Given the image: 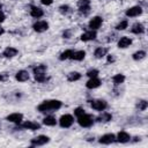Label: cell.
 Instances as JSON below:
<instances>
[{"instance_id": "6da1fadb", "label": "cell", "mask_w": 148, "mask_h": 148, "mask_svg": "<svg viewBox=\"0 0 148 148\" xmlns=\"http://www.w3.org/2000/svg\"><path fill=\"white\" fill-rule=\"evenodd\" d=\"M62 106V102L59 99H45L37 106V111L40 113H49L59 110Z\"/></svg>"}, {"instance_id": "7a4b0ae2", "label": "cell", "mask_w": 148, "mask_h": 148, "mask_svg": "<svg viewBox=\"0 0 148 148\" xmlns=\"http://www.w3.org/2000/svg\"><path fill=\"white\" fill-rule=\"evenodd\" d=\"M76 121H77V124H79L81 127L88 128V127H91V126L94 125L95 118H94L91 114L84 112V113H82V114H80V116L76 117Z\"/></svg>"}, {"instance_id": "3957f363", "label": "cell", "mask_w": 148, "mask_h": 148, "mask_svg": "<svg viewBox=\"0 0 148 148\" xmlns=\"http://www.w3.org/2000/svg\"><path fill=\"white\" fill-rule=\"evenodd\" d=\"M89 104H90V108L95 111H104L106 110L108 108V102L105 99H101V98H97V99H92V101H89Z\"/></svg>"}, {"instance_id": "277c9868", "label": "cell", "mask_w": 148, "mask_h": 148, "mask_svg": "<svg viewBox=\"0 0 148 148\" xmlns=\"http://www.w3.org/2000/svg\"><path fill=\"white\" fill-rule=\"evenodd\" d=\"M79 13L83 16H87L91 10V2L90 0H79L77 1Z\"/></svg>"}, {"instance_id": "5b68a950", "label": "cell", "mask_w": 148, "mask_h": 148, "mask_svg": "<svg viewBox=\"0 0 148 148\" xmlns=\"http://www.w3.org/2000/svg\"><path fill=\"white\" fill-rule=\"evenodd\" d=\"M58 123H59L60 127H62V128H68V127H71V126L74 124V117H73L72 114H69V113H65V114H62V116L59 118Z\"/></svg>"}, {"instance_id": "8992f818", "label": "cell", "mask_w": 148, "mask_h": 148, "mask_svg": "<svg viewBox=\"0 0 148 148\" xmlns=\"http://www.w3.org/2000/svg\"><path fill=\"white\" fill-rule=\"evenodd\" d=\"M50 142V136L47 135H44V134H40V135H37L35 138H32L30 140V145L32 147H39V146H44L46 143Z\"/></svg>"}, {"instance_id": "52a82bcc", "label": "cell", "mask_w": 148, "mask_h": 148, "mask_svg": "<svg viewBox=\"0 0 148 148\" xmlns=\"http://www.w3.org/2000/svg\"><path fill=\"white\" fill-rule=\"evenodd\" d=\"M102 24H103V18H102L101 16L96 15V16H92V17L89 20V22H88V28H89L90 30H98Z\"/></svg>"}, {"instance_id": "ba28073f", "label": "cell", "mask_w": 148, "mask_h": 148, "mask_svg": "<svg viewBox=\"0 0 148 148\" xmlns=\"http://www.w3.org/2000/svg\"><path fill=\"white\" fill-rule=\"evenodd\" d=\"M20 128H23V130H30V131H37L40 128V124H38L37 121H34V120H25V121H22L20 125H18Z\"/></svg>"}, {"instance_id": "9c48e42d", "label": "cell", "mask_w": 148, "mask_h": 148, "mask_svg": "<svg viewBox=\"0 0 148 148\" xmlns=\"http://www.w3.org/2000/svg\"><path fill=\"white\" fill-rule=\"evenodd\" d=\"M32 29H34V31L39 32V34L44 32L49 29V22L45 20H38L32 24Z\"/></svg>"}, {"instance_id": "30bf717a", "label": "cell", "mask_w": 148, "mask_h": 148, "mask_svg": "<svg viewBox=\"0 0 148 148\" xmlns=\"http://www.w3.org/2000/svg\"><path fill=\"white\" fill-rule=\"evenodd\" d=\"M142 13H143V9L141 6H133L125 10V15L127 17H136V16H140Z\"/></svg>"}, {"instance_id": "8fae6325", "label": "cell", "mask_w": 148, "mask_h": 148, "mask_svg": "<svg viewBox=\"0 0 148 148\" xmlns=\"http://www.w3.org/2000/svg\"><path fill=\"white\" fill-rule=\"evenodd\" d=\"M6 120L9 121V123H13L15 125H20L23 121V114L20 113V112H14V113L8 114L6 117Z\"/></svg>"}, {"instance_id": "7c38bea8", "label": "cell", "mask_w": 148, "mask_h": 148, "mask_svg": "<svg viewBox=\"0 0 148 148\" xmlns=\"http://www.w3.org/2000/svg\"><path fill=\"white\" fill-rule=\"evenodd\" d=\"M116 141V135L113 133H106V134H103L99 139H98V142L101 145H111Z\"/></svg>"}, {"instance_id": "4fadbf2b", "label": "cell", "mask_w": 148, "mask_h": 148, "mask_svg": "<svg viewBox=\"0 0 148 148\" xmlns=\"http://www.w3.org/2000/svg\"><path fill=\"white\" fill-rule=\"evenodd\" d=\"M131 135L126 132V131H120L116 134V141L119 143H127L131 141Z\"/></svg>"}, {"instance_id": "5bb4252c", "label": "cell", "mask_w": 148, "mask_h": 148, "mask_svg": "<svg viewBox=\"0 0 148 148\" xmlns=\"http://www.w3.org/2000/svg\"><path fill=\"white\" fill-rule=\"evenodd\" d=\"M96 37H97L96 30H90V29H89L88 31L83 32V34L80 36V39H81L82 42H90V40L96 39Z\"/></svg>"}, {"instance_id": "9a60e30c", "label": "cell", "mask_w": 148, "mask_h": 148, "mask_svg": "<svg viewBox=\"0 0 148 148\" xmlns=\"http://www.w3.org/2000/svg\"><path fill=\"white\" fill-rule=\"evenodd\" d=\"M29 77H30V74L25 69H20L15 74V80L18 81V82H25V81L29 80Z\"/></svg>"}, {"instance_id": "2e32d148", "label": "cell", "mask_w": 148, "mask_h": 148, "mask_svg": "<svg viewBox=\"0 0 148 148\" xmlns=\"http://www.w3.org/2000/svg\"><path fill=\"white\" fill-rule=\"evenodd\" d=\"M101 84H102V80L98 79V76H97V77H90V79L86 82V88H88V89H96V88H98Z\"/></svg>"}, {"instance_id": "e0dca14e", "label": "cell", "mask_w": 148, "mask_h": 148, "mask_svg": "<svg viewBox=\"0 0 148 148\" xmlns=\"http://www.w3.org/2000/svg\"><path fill=\"white\" fill-rule=\"evenodd\" d=\"M111 120H112V114L110 112H106L105 110L102 111V113L95 118V121H97V123H109Z\"/></svg>"}, {"instance_id": "ac0fdd59", "label": "cell", "mask_w": 148, "mask_h": 148, "mask_svg": "<svg viewBox=\"0 0 148 148\" xmlns=\"http://www.w3.org/2000/svg\"><path fill=\"white\" fill-rule=\"evenodd\" d=\"M146 31V28H145V24L141 23V22H135L132 27H131V32L134 34V35H141Z\"/></svg>"}, {"instance_id": "d6986e66", "label": "cell", "mask_w": 148, "mask_h": 148, "mask_svg": "<svg viewBox=\"0 0 148 148\" xmlns=\"http://www.w3.org/2000/svg\"><path fill=\"white\" fill-rule=\"evenodd\" d=\"M17 53H18V50H17L16 47H13V46H7V47L3 50L2 56H3L5 58H7V59H10V58L16 57V56H17Z\"/></svg>"}, {"instance_id": "ffe728a7", "label": "cell", "mask_w": 148, "mask_h": 148, "mask_svg": "<svg viewBox=\"0 0 148 148\" xmlns=\"http://www.w3.org/2000/svg\"><path fill=\"white\" fill-rule=\"evenodd\" d=\"M30 15L34 17V18H40L43 15H44V10L38 7V6H35V5H31L30 6Z\"/></svg>"}, {"instance_id": "44dd1931", "label": "cell", "mask_w": 148, "mask_h": 148, "mask_svg": "<svg viewBox=\"0 0 148 148\" xmlns=\"http://www.w3.org/2000/svg\"><path fill=\"white\" fill-rule=\"evenodd\" d=\"M132 42H133L132 38L127 37V36H123V37H120V39L118 40L117 46H118L119 49H127L128 46H131Z\"/></svg>"}, {"instance_id": "7402d4cb", "label": "cell", "mask_w": 148, "mask_h": 148, "mask_svg": "<svg viewBox=\"0 0 148 148\" xmlns=\"http://www.w3.org/2000/svg\"><path fill=\"white\" fill-rule=\"evenodd\" d=\"M106 54H108V49H106V47H103V46H98V47H96L95 51H94V57H95L96 59H102V58H104Z\"/></svg>"}, {"instance_id": "603a6c76", "label": "cell", "mask_w": 148, "mask_h": 148, "mask_svg": "<svg viewBox=\"0 0 148 148\" xmlns=\"http://www.w3.org/2000/svg\"><path fill=\"white\" fill-rule=\"evenodd\" d=\"M84 58H86V51L83 50L74 51L71 56V60H74V61H82Z\"/></svg>"}, {"instance_id": "cb8c5ba5", "label": "cell", "mask_w": 148, "mask_h": 148, "mask_svg": "<svg viewBox=\"0 0 148 148\" xmlns=\"http://www.w3.org/2000/svg\"><path fill=\"white\" fill-rule=\"evenodd\" d=\"M111 80H112L113 84L117 87V86H120L121 83H124V82H125V80H126V76H125L124 74H121V73H118V74L113 75Z\"/></svg>"}, {"instance_id": "d4e9b609", "label": "cell", "mask_w": 148, "mask_h": 148, "mask_svg": "<svg viewBox=\"0 0 148 148\" xmlns=\"http://www.w3.org/2000/svg\"><path fill=\"white\" fill-rule=\"evenodd\" d=\"M57 123H58L57 118L54 116H52V114H49V116L43 118V124L45 126H54V125H57Z\"/></svg>"}, {"instance_id": "484cf974", "label": "cell", "mask_w": 148, "mask_h": 148, "mask_svg": "<svg viewBox=\"0 0 148 148\" xmlns=\"http://www.w3.org/2000/svg\"><path fill=\"white\" fill-rule=\"evenodd\" d=\"M81 77H82V74L79 73V72H71V73L67 74V81H68V82H75V81H79Z\"/></svg>"}, {"instance_id": "4316f807", "label": "cell", "mask_w": 148, "mask_h": 148, "mask_svg": "<svg viewBox=\"0 0 148 148\" xmlns=\"http://www.w3.org/2000/svg\"><path fill=\"white\" fill-rule=\"evenodd\" d=\"M146 56H147L146 51H143V50H139V51H135V52L132 54V58H133V60L139 61V60L145 59V58H146Z\"/></svg>"}, {"instance_id": "83f0119b", "label": "cell", "mask_w": 148, "mask_h": 148, "mask_svg": "<svg viewBox=\"0 0 148 148\" xmlns=\"http://www.w3.org/2000/svg\"><path fill=\"white\" fill-rule=\"evenodd\" d=\"M46 71H47V66H46V65H43V64H40V65H37V66H35V67L32 68L34 75L46 73Z\"/></svg>"}, {"instance_id": "f1b7e54d", "label": "cell", "mask_w": 148, "mask_h": 148, "mask_svg": "<svg viewBox=\"0 0 148 148\" xmlns=\"http://www.w3.org/2000/svg\"><path fill=\"white\" fill-rule=\"evenodd\" d=\"M73 52H74V50H72V49L65 50L64 52H61V53H60V56H59V60L65 61V60H67V59H71V56H72V53H73Z\"/></svg>"}, {"instance_id": "f546056e", "label": "cell", "mask_w": 148, "mask_h": 148, "mask_svg": "<svg viewBox=\"0 0 148 148\" xmlns=\"http://www.w3.org/2000/svg\"><path fill=\"white\" fill-rule=\"evenodd\" d=\"M58 10H59V13L62 14V15H68V14L72 13V8H71V6H68V5H61V6H59Z\"/></svg>"}, {"instance_id": "4dcf8cb0", "label": "cell", "mask_w": 148, "mask_h": 148, "mask_svg": "<svg viewBox=\"0 0 148 148\" xmlns=\"http://www.w3.org/2000/svg\"><path fill=\"white\" fill-rule=\"evenodd\" d=\"M136 109L139 110V111H145L147 108H148V102L146 101V99H139L138 102H136Z\"/></svg>"}, {"instance_id": "1f68e13d", "label": "cell", "mask_w": 148, "mask_h": 148, "mask_svg": "<svg viewBox=\"0 0 148 148\" xmlns=\"http://www.w3.org/2000/svg\"><path fill=\"white\" fill-rule=\"evenodd\" d=\"M127 27H128V21H127V20H123V21H120L119 23H117V25L114 27V29H116L117 31H123V30H125Z\"/></svg>"}, {"instance_id": "d6a6232c", "label": "cell", "mask_w": 148, "mask_h": 148, "mask_svg": "<svg viewBox=\"0 0 148 148\" xmlns=\"http://www.w3.org/2000/svg\"><path fill=\"white\" fill-rule=\"evenodd\" d=\"M34 77H35V80L37 81V82H40V83H44V82H46L50 77L47 76V74L46 73H43V74H37V75H34Z\"/></svg>"}, {"instance_id": "836d02e7", "label": "cell", "mask_w": 148, "mask_h": 148, "mask_svg": "<svg viewBox=\"0 0 148 148\" xmlns=\"http://www.w3.org/2000/svg\"><path fill=\"white\" fill-rule=\"evenodd\" d=\"M98 74H99V71L96 69V68H90V69L87 71V73H86V75H87L89 79H90V77H97Z\"/></svg>"}, {"instance_id": "e575fe53", "label": "cell", "mask_w": 148, "mask_h": 148, "mask_svg": "<svg viewBox=\"0 0 148 148\" xmlns=\"http://www.w3.org/2000/svg\"><path fill=\"white\" fill-rule=\"evenodd\" d=\"M84 112H86V110H84L83 108L77 106V108L74 110V116H75V117H77V116H80V114H82V113H84Z\"/></svg>"}, {"instance_id": "d590c367", "label": "cell", "mask_w": 148, "mask_h": 148, "mask_svg": "<svg viewBox=\"0 0 148 148\" xmlns=\"http://www.w3.org/2000/svg\"><path fill=\"white\" fill-rule=\"evenodd\" d=\"M71 37H72V30L67 29L62 32V38H71Z\"/></svg>"}, {"instance_id": "8d00e7d4", "label": "cell", "mask_w": 148, "mask_h": 148, "mask_svg": "<svg viewBox=\"0 0 148 148\" xmlns=\"http://www.w3.org/2000/svg\"><path fill=\"white\" fill-rule=\"evenodd\" d=\"M105 57H106V60H108V62H109V64H110V62H111V64H113V62L116 61V58H114V56H113V54H106Z\"/></svg>"}, {"instance_id": "74e56055", "label": "cell", "mask_w": 148, "mask_h": 148, "mask_svg": "<svg viewBox=\"0 0 148 148\" xmlns=\"http://www.w3.org/2000/svg\"><path fill=\"white\" fill-rule=\"evenodd\" d=\"M8 77H9V75H8L7 73H0V82L6 81Z\"/></svg>"}, {"instance_id": "f35d334b", "label": "cell", "mask_w": 148, "mask_h": 148, "mask_svg": "<svg viewBox=\"0 0 148 148\" xmlns=\"http://www.w3.org/2000/svg\"><path fill=\"white\" fill-rule=\"evenodd\" d=\"M40 2L43 5H45V6H50V5L53 3V0H40Z\"/></svg>"}, {"instance_id": "ab89813d", "label": "cell", "mask_w": 148, "mask_h": 148, "mask_svg": "<svg viewBox=\"0 0 148 148\" xmlns=\"http://www.w3.org/2000/svg\"><path fill=\"white\" fill-rule=\"evenodd\" d=\"M5 18H6L5 13H3L2 10H0V23H1V22H3V21H5Z\"/></svg>"}, {"instance_id": "60d3db41", "label": "cell", "mask_w": 148, "mask_h": 148, "mask_svg": "<svg viewBox=\"0 0 148 148\" xmlns=\"http://www.w3.org/2000/svg\"><path fill=\"white\" fill-rule=\"evenodd\" d=\"M3 32H5V30H3V28H1V27H0V36H1V35H2Z\"/></svg>"}, {"instance_id": "b9f144b4", "label": "cell", "mask_w": 148, "mask_h": 148, "mask_svg": "<svg viewBox=\"0 0 148 148\" xmlns=\"http://www.w3.org/2000/svg\"><path fill=\"white\" fill-rule=\"evenodd\" d=\"M0 10H2V3L0 2Z\"/></svg>"}]
</instances>
